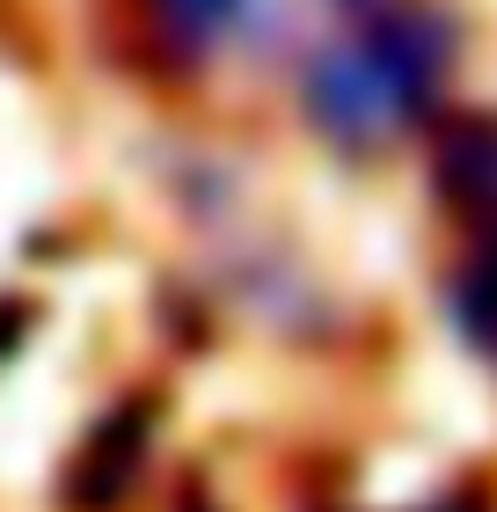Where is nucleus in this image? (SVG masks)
<instances>
[{
    "label": "nucleus",
    "instance_id": "3",
    "mask_svg": "<svg viewBox=\"0 0 497 512\" xmlns=\"http://www.w3.org/2000/svg\"><path fill=\"white\" fill-rule=\"evenodd\" d=\"M439 183L468 213H497V125H461L439 147Z\"/></svg>",
    "mask_w": 497,
    "mask_h": 512
},
{
    "label": "nucleus",
    "instance_id": "4",
    "mask_svg": "<svg viewBox=\"0 0 497 512\" xmlns=\"http://www.w3.org/2000/svg\"><path fill=\"white\" fill-rule=\"evenodd\" d=\"M139 439H147V417H139V410H125V417L96 439L88 469L74 476V498H81V505H110L117 491H125V476H132V461H139Z\"/></svg>",
    "mask_w": 497,
    "mask_h": 512
},
{
    "label": "nucleus",
    "instance_id": "1",
    "mask_svg": "<svg viewBox=\"0 0 497 512\" xmlns=\"http://www.w3.org/2000/svg\"><path fill=\"white\" fill-rule=\"evenodd\" d=\"M439 66H446V30L432 15H388L373 22L359 44L344 52H322L315 74H307V110L329 139H366L395 132L402 118H417L439 88Z\"/></svg>",
    "mask_w": 497,
    "mask_h": 512
},
{
    "label": "nucleus",
    "instance_id": "6",
    "mask_svg": "<svg viewBox=\"0 0 497 512\" xmlns=\"http://www.w3.org/2000/svg\"><path fill=\"white\" fill-rule=\"evenodd\" d=\"M15 330H22V308H0V344H8Z\"/></svg>",
    "mask_w": 497,
    "mask_h": 512
},
{
    "label": "nucleus",
    "instance_id": "2",
    "mask_svg": "<svg viewBox=\"0 0 497 512\" xmlns=\"http://www.w3.org/2000/svg\"><path fill=\"white\" fill-rule=\"evenodd\" d=\"M154 8L183 44H249L286 15V0H154Z\"/></svg>",
    "mask_w": 497,
    "mask_h": 512
},
{
    "label": "nucleus",
    "instance_id": "5",
    "mask_svg": "<svg viewBox=\"0 0 497 512\" xmlns=\"http://www.w3.org/2000/svg\"><path fill=\"white\" fill-rule=\"evenodd\" d=\"M461 322H468V337H483L490 352H497V256L468 271V286H461Z\"/></svg>",
    "mask_w": 497,
    "mask_h": 512
}]
</instances>
